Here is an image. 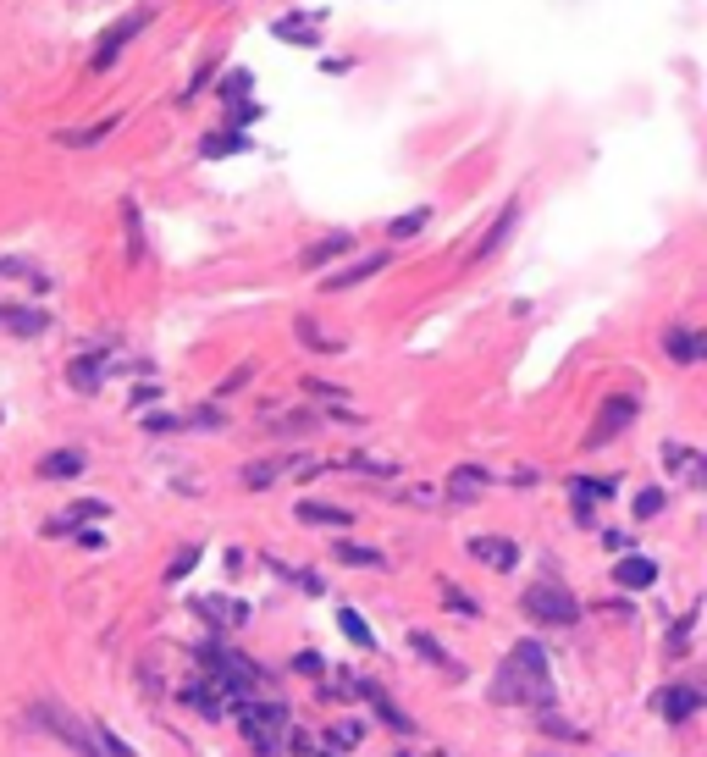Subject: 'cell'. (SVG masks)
Listing matches in <instances>:
<instances>
[{
	"mask_svg": "<svg viewBox=\"0 0 707 757\" xmlns=\"http://www.w3.org/2000/svg\"><path fill=\"white\" fill-rule=\"evenodd\" d=\"M613 575H619V586H630V592H647V586L658 581V564L642 559V553H624V559L613 564Z\"/></svg>",
	"mask_w": 707,
	"mask_h": 757,
	"instance_id": "cell-19",
	"label": "cell"
},
{
	"mask_svg": "<svg viewBox=\"0 0 707 757\" xmlns=\"http://www.w3.org/2000/svg\"><path fill=\"white\" fill-rule=\"evenodd\" d=\"M238 719H244V735H249L260 752H276V746H282V730H288V708H282V702L249 697V702H238Z\"/></svg>",
	"mask_w": 707,
	"mask_h": 757,
	"instance_id": "cell-4",
	"label": "cell"
},
{
	"mask_svg": "<svg viewBox=\"0 0 707 757\" xmlns=\"http://www.w3.org/2000/svg\"><path fill=\"white\" fill-rule=\"evenodd\" d=\"M0 326H6L12 337H45L50 315L45 310H23V304H0Z\"/></svg>",
	"mask_w": 707,
	"mask_h": 757,
	"instance_id": "cell-13",
	"label": "cell"
},
{
	"mask_svg": "<svg viewBox=\"0 0 707 757\" xmlns=\"http://www.w3.org/2000/svg\"><path fill=\"white\" fill-rule=\"evenodd\" d=\"M630 421H635V398H630V393H624V398L613 393V398L602 403V415H597V426L586 432V448H602V443H613V437H619V432H624Z\"/></svg>",
	"mask_w": 707,
	"mask_h": 757,
	"instance_id": "cell-6",
	"label": "cell"
},
{
	"mask_svg": "<svg viewBox=\"0 0 707 757\" xmlns=\"http://www.w3.org/2000/svg\"><path fill=\"white\" fill-rule=\"evenodd\" d=\"M34 719L61 741V746H73L78 757H100V746H95V724H84V719H73L55 697H45V702H34Z\"/></svg>",
	"mask_w": 707,
	"mask_h": 757,
	"instance_id": "cell-3",
	"label": "cell"
},
{
	"mask_svg": "<svg viewBox=\"0 0 707 757\" xmlns=\"http://www.w3.org/2000/svg\"><path fill=\"white\" fill-rule=\"evenodd\" d=\"M443 597H448V603H453V613H464V619H470V613H475V603H470V597H464V592H459V586H453V581H443Z\"/></svg>",
	"mask_w": 707,
	"mask_h": 757,
	"instance_id": "cell-37",
	"label": "cell"
},
{
	"mask_svg": "<svg viewBox=\"0 0 707 757\" xmlns=\"http://www.w3.org/2000/svg\"><path fill=\"white\" fill-rule=\"evenodd\" d=\"M183 426H188L183 415H144V432H150V437H172V432H183Z\"/></svg>",
	"mask_w": 707,
	"mask_h": 757,
	"instance_id": "cell-30",
	"label": "cell"
},
{
	"mask_svg": "<svg viewBox=\"0 0 707 757\" xmlns=\"http://www.w3.org/2000/svg\"><path fill=\"white\" fill-rule=\"evenodd\" d=\"M669 509V493L663 487H642V493H635V520H658Z\"/></svg>",
	"mask_w": 707,
	"mask_h": 757,
	"instance_id": "cell-27",
	"label": "cell"
},
{
	"mask_svg": "<svg viewBox=\"0 0 707 757\" xmlns=\"http://www.w3.org/2000/svg\"><path fill=\"white\" fill-rule=\"evenodd\" d=\"M354 249V233H326V238H315V244H304L299 249V265L304 271H326L337 254H348Z\"/></svg>",
	"mask_w": 707,
	"mask_h": 757,
	"instance_id": "cell-10",
	"label": "cell"
},
{
	"mask_svg": "<svg viewBox=\"0 0 707 757\" xmlns=\"http://www.w3.org/2000/svg\"><path fill=\"white\" fill-rule=\"evenodd\" d=\"M183 421H188V426H204V432H216V426L227 432V421H222V409H210V403H204V409H194V415H183Z\"/></svg>",
	"mask_w": 707,
	"mask_h": 757,
	"instance_id": "cell-32",
	"label": "cell"
},
{
	"mask_svg": "<svg viewBox=\"0 0 707 757\" xmlns=\"http://www.w3.org/2000/svg\"><path fill=\"white\" fill-rule=\"evenodd\" d=\"M337 625H343V636H348L354 647H360V652H376V636H371V625H365V619L354 613V608H337Z\"/></svg>",
	"mask_w": 707,
	"mask_h": 757,
	"instance_id": "cell-23",
	"label": "cell"
},
{
	"mask_svg": "<svg viewBox=\"0 0 707 757\" xmlns=\"http://www.w3.org/2000/svg\"><path fill=\"white\" fill-rule=\"evenodd\" d=\"M144 28H150V12L116 17V23L105 28V39H100V50H95V61H89V66H95V73H105V66H116V55H122V50H127V45H133L138 34H144Z\"/></svg>",
	"mask_w": 707,
	"mask_h": 757,
	"instance_id": "cell-5",
	"label": "cell"
},
{
	"mask_svg": "<svg viewBox=\"0 0 707 757\" xmlns=\"http://www.w3.org/2000/svg\"><path fill=\"white\" fill-rule=\"evenodd\" d=\"M492 702H553V674H547V652L542 642H514L503 669L492 674Z\"/></svg>",
	"mask_w": 707,
	"mask_h": 757,
	"instance_id": "cell-1",
	"label": "cell"
},
{
	"mask_svg": "<svg viewBox=\"0 0 707 757\" xmlns=\"http://www.w3.org/2000/svg\"><path fill=\"white\" fill-rule=\"evenodd\" d=\"M222 95H227V100H244V95H249V73H244V66H238V73H227Z\"/></svg>",
	"mask_w": 707,
	"mask_h": 757,
	"instance_id": "cell-36",
	"label": "cell"
},
{
	"mask_svg": "<svg viewBox=\"0 0 707 757\" xmlns=\"http://www.w3.org/2000/svg\"><path fill=\"white\" fill-rule=\"evenodd\" d=\"M520 227V199H509L503 204V211H498V222H492L486 233H481V244H475V260H492V254H498L503 244H509V233Z\"/></svg>",
	"mask_w": 707,
	"mask_h": 757,
	"instance_id": "cell-11",
	"label": "cell"
},
{
	"mask_svg": "<svg viewBox=\"0 0 707 757\" xmlns=\"http://www.w3.org/2000/svg\"><path fill=\"white\" fill-rule=\"evenodd\" d=\"M470 559H481V564H492L498 575H509L520 564V547L509 536H470Z\"/></svg>",
	"mask_w": 707,
	"mask_h": 757,
	"instance_id": "cell-9",
	"label": "cell"
},
{
	"mask_svg": "<svg viewBox=\"0 0 707 757\" xmlns=\"http://www.w3.org/2000/svg\"><path fill=\"white\" fill-rule=\"evenodd\" d=\"M337 559L354 564V570H387V553H382V547H360V542H337Z\"/></svg>",
	"mask_w": 707,
	"mask_h": 757,
	"instance_id": "cell-21",
	"label": "cell"
},
{
	"mask_svg": "<svg viewBox=\"0 0 707 757\" xmlns=\"http://www.w3.org/2000/svg\"><path fill=\"white\" fill-rule=\"evenodd\" d=\"M111 514V503H100V498H89V503H73V509H66L61 520H105Z\"/></svg>",
	"mask_w": 707,
	"mask_h": 757,
	"instance_id": "cell-31",
	"label": "cell"
},
{
	"mask_svg": "<svg viewBox=\"0 0 707 757\" xmlns=\"http://www.w3.org/2000/svg\"><path fill=\"white\" fill-rule=\"evenodd\" d=\"M0 277H23L34 294H50V277H45L34 260H17V254H0Z\"/></svg>",
	"mask_w": 707,
	"mask_h": 757,
	"instance_id": "cell-20",
	"label": "cell"
},
{
	"mask_svg": "<svg viewBox=\"0 0 707 757\" xmlns=\"http://www.w3.org/2000/svg\"><path fill=\"white\" fill-rule=\"evenodd\" d=\"M116 122H122V116H100L95 127H61V133H55V144H66V150H89V144L111 139V133H116Z\"/></svg>",
	"mask_w": 707,
	"mask_h": 757,
	"instance_id": "cell-17",
	"label": "cell"
},
{
	"mask_svg": "<svg viewBox=\"0 0 707 757\" xmlns=\"http://www.w3.org/2000/svg\"><path fill=\"white\" fill-rule=\"evenodd\" d=\"M161 398V387L155 382H144V387H133V403H155Z\"/></svg>",
	"mask_w": 707,
	"mask_h": 757,
	"instance_id": "cell-40",
	"label": "cell"
},
{
	"mask_svg": "<svg viewBox=\"0 0 707 757\" xmlns=\"http://www.w3.org/2000/svg\"><path fill=\"white\" fill-rule=\"evenodd\" d=\"M249 376H254V365H238V371H233V376L216 387V398H233V393H244V382H249Z\"/></svg>",
	"mask_w": 707,
	"mask_h": 757,
	"instance_id": "cell-35",
	"label": "cell"
},
{
	"mask_svg": "<svg viewBox=\"0 0 707 757\" xmlns=\"http://www.w3.org/2000/svg\"><path fill=\"white\" fill-rule=\"evenodd\" d=\"M426 222H432V204H420V211H409V216H403V222H393L387 233H393V238H414Z\"/></svg>",
	"mask_w": 707,
	"mask_h": 757,
	"instance_id": "cell-29",
	"label": "cell"
},
{
	"mask_svg": "<svg viewBox=\"0 0 707 757\" xmlns=\"http://www.w3.org/2000/svg\"><path fill=\"white\" fill-rule=\"evenodd\" d=\"M84 470H89L84 448H50V453L39 459V475H45V481H73V475H84Z\"/></svg>",
	"mask_w": 707,
	"mask_h": 757,
	"instance_id": "cell-12",
	"label": "cell"
},
{
	"mask_svg": "<svg viewBox=\"0 0 707 757\" xmlns=\"http://www.w3.org/2000/svg\"><path fill=\"white\" fill-rule=\"evenodd\" d=\"M481 493H486V470H475V464H459V470L448 475V487H443L448 503H475Z\"/></svg>",
	"mask_w": 707,
	"mask_h": 757,
	"instance_id": "cell-15",
	"label": "cell"
},
{
	"mask_svg": "<svg viewBox=\"0 0 707 757\" xmlns=\"http://www.w3.org/2000/svg\"><path fill=\"white\" fill-rule=\"evenodd\" d=\"M304 393H315V398H343L337 382H304Z\"/></svg>",
	"mask_w": 707,
	"mask_h": 757,
	"instance_id": "cell-38",
	"label": "cell"
},
{
	"mask_svg": "<svg viewBox=\"0 0 707 757\" xmlns=\"http://www.w3.org/2000/svg\"><path fill=\"white\" fill-rule=\"evenodd\" d=\"M294 669H299V674H321V669H326V663H321V658H315V652H299V658H294Z\"/></svg>",
	"mask_w": 707,
	"mask_h": 757,
	"instance_id": "cell-39",
	"label": "cell"
},
{
	"mask_svg": "<svg viewBox=\"0 0 707 757\" xmlns=\"http://www.w3.org/2000/svg\"><path fill=\"white\" fill-rule=\"evenodd\" d=\"M652 713L669 719V724H685V719L702 713V692H696V685H663V692L652 697Z\"/></svg>",
	"mask_w": 707,
	"mask_h": 757,
	"instance_id": "cell-8",
	"label": "cell"
},
{
	"mask_svg": "<svg viewBox=\"0 0 707 757\" xmlns=\"http://www.w3.org/2000/svg\"><path fill=\"white\" fill-rule=\"evenodd\" d=\"M520 608H525V619H536V625H575V619H581L575 592L558 586V581H531L520 592Z\"/></svg>",
	"mask_w": 707,
	"mask_h": 757,
	"instance_id": "cell-2",
	"label": "cell"
},
{
	"mask_svg": "<svg viewBox=\"0 0 707 757\" xmlns=\"http://www.w3.org/2000/svg\"><path fill=\"white\" fill-rule=\"evenodd\" d=\"M663 464L685 470V481H702V453H696V448H685V443H663Z\"/></svg>",
	"mask_w": 707,
	"mask_h": 757,
	"instance_id": "cell-25",
	"label": "cell"
},
{
	"mask_svg": "<svg viewBox=\"0 0 707 757\" xmlns=\"http://www.w3.org/2000/svg\"><path fill=\"white\" fill-rule=\"evenodd\" d=\"M663 354L680 360V365H696V360L707 354V337H702V332H685V326H669V332H663Z\"/></svg>",
	"mask_w": 707,
	"mask_h": 757,
	"instance_id": "cell-14",
	"label": "cell"
},
{
	"mask_svg": "<svg viewBox=\"0 0 707 757\" xmlns=\"http://www.w3.org/2000/svg\"><path fill=\"white\" fill-rule=\"evenodd\" d=\"M387 260H393V249H371L365 260H354V265L332 271V277H326V294H348V288H360V283L382 277V271H387Z\"/></svg>",
	"mask_w": 707,
	"mask_h": 757,
	"instance_id": "cell-7",
	"label": "cell"
},
{
	"mask_svg": "<svg viewBox=\"0 0 707 757\" xmlns=\"http://www.w3.org/2000/svg\"><path fill=\"white\" fill-rule=\"evenodd\" d=\"M271 481H276V464L265 459V464H249L244 470V487H271Z\"/></svg>",
	"mask_w": 707,
	"mask_h": 757,
	"instance_id": "cell-34",
	"label": "cell"
},
{
	"mask_svg": "<svg viewBox=\"0 0 707 757\" xmlns=\"http://www.w3.org/2000/svg\"><path fill=\"white\" fill-rule=\"evenodd\" d=\"M354 692H360V697H365V702L382 713V724H387V730H414V724H409V713L387 702V692H382V685H371V680H354Z\"/></svg>",
	"mask_w": 707,
	"mask_h": 757,
	"instance_id": "cell-18",
	"label": "cell"
},
{
	"mask_svg": "<svg viewBox=\"0 0 707 757\" xmlns=\"http://www.w3.org/2000/svg\"><path fill=\"white\" fill-rule=\"evenodd\" d=\"M276 34L288 39V45H315V39H321V34H315V17H310V23H304V17H282Z\"/></svg>",
	"mask_w": 707,
	"mask_h": 757,
	"instance_id": "cell-28",
	"label": "cell"
},
{
	"mask_svg": "<svg viewBox=\"0 0 707 757\" xmlns=\"http://www.w3.org/2000/svg\"><path fill=\"white\" fill-rule=\"evenodd\" d=\"M194 564H199V547H183V553H177V559L166 564V581H183V575H188Z\"/></svg>",
	"mask_w": 707,
	"mask_h": 757,
	"instance_id": "cell-33",
	"label": "cell"
},
{
	"mask_svg": "<svg viewBox=\"0 0 707 757\" xmlns=\"http://www.w3.org/2000/svg\"><path fill=\"white\" fill-rule=\"evenodd\" d=\"M294 520H304V525H326V531H348V525H354L348 509H337V503H315V498H304V503L294 509Z\"/></svg>",
	"mask_w": 707,
	"mask_h": 757,
	"instance_id": "cell-16",
	"label": "cell"
},
{
	"mask_svg": "<svg viewBox=\"0 0 707 757\" xmlns=\"http://www.w3.org/2000/svg\"><path fill=\"white\" fill-rule=\"evenodd\" d=\"M238 150H249L244 133H210V139L199 144V155H204V161H216V155H238Z\"/></svg>",
	"mask_w": 707,
	"mask_h": 757,
	"instance_id": "cell-26",
	"label": "cell"
},
{
	"mask_svg": "<svg viewBox=\"0 0 707 757\" xmlns=\"http://www.w3.org/2000/svg\"><path fill=\"white\" fill-rule=\"evenodd\" d=\"M66 382H73L78 393H100L105 365H100V360H73V365H66Z\"/></svg>",
	"mask_w": 707,
	"mask_h": 757,
	"instance_id": "cell-24",
	"label": "cell"
},
{
	"mask_svg": "<svg viewBox=\"0 0 707 757\" xmlns=\"http://www.w3.org/2000/svg\"><path fill=\"white\" fill-rule=\"evenodd\" d=\"M409 647H414L420 658H426V663H437V669H448V674H464V669H459V663H453V658L443 652V642H437V636H426V631H409Z\"/></svg>",
	"mask_w": 707,
	"mask_h": 757,
	"instance_id": "cell-22",
	"label": "cell"
}]
</instances>
